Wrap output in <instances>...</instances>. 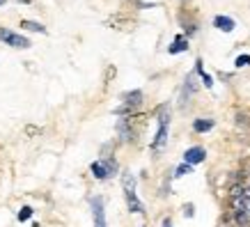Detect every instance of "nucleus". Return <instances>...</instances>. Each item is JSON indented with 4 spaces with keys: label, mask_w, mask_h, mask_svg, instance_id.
I'll list each match as a JSON object with an SVG mask.
<instances>
[{
    "label": "nucleus",
    "mask_w": 250,
    "mask_h": 227,
    "mask_svg": "<svg viewBox=\"0 0 250 227\" xmlns=\"http://www.w3.org/2000/svg\"><path fill=\"white\" fill-rule=\"evenodd\" d=\"M167 122H170V115L166 113V108L161 110V117H159V133H156V138H154L152 143V149L159 154L163 147H166V140H167Z\"/></svg>",
    "instance_id": "obj_1"
},
{
    "label": "nucleus",
    "mask_w": 250,
    "mask_h": 227,
    "mask_svg": "<svg viewBox=\"0 0 250 227\" xmlns=\"http://www.w3.org/2000/svg\"><path fill=\"white\" fill-rule=\"evenodd\" d=\"M0 39L7 46H12V48H30V39L14 30H7V28H0Z\"/></svg>",
    "instance_id": "obj_2"
},
{
    "label": "nucleus",
    "mask_w": 250,
    "mask_h": 227,
    "mask_svg": "<svg viewBox=\"0 0 250 227\" xmlns=\"http://www.w3.org/2000/svg\"><path fill=\"white\" fill-rule=\"evenodd\" d=\"M207 156L205 147H190V149H186V154H184V163H188V165H197V163H202Z\"/></svg>",
    "instance_id": "obj_3"
},
{
    "label": "nucleus",
    "mask_w": 250,
    "mask_h": 227,
    "mask_svg": "<svg viewBox=\"0 0 250 227\" xmlns=\"http://www.w3.org/2000/svg\"><path fill=\"white\" fill-rule=\"evenodd\" d=\"M92 211H94V227H106V211H104L101 197L92 200Z\"/></svg>",
    "instance_id": "obj_4"
},
{
    "label": "nucleus",
    "mask_w": 250,
    "mask_h": 227,
    "mask_svg": "<svg viewBox=\"0 0 250 227\" xmlns=\"http://www.w3.org/2000/svg\"><path fill=\"white\" fill-rule=\"evenodd\" d=\"M122 186H124V195H136V177L131 172H124L122 174Z\"/></svg>",
    "instance_id": "obj_5"
},
{
    "label": "nucleus",
    "mask_w": 250,
    "mask_h": 227,
    "mask_svg": "<svg viewBox=\"0 0 250 227\" xmlns=\"http://www.w3.org/2000/svg\"><path fill=\"white\" fill-rule=\"evenodd\" d=\"M213 25H216L218 30H223V32L234 30V21H232L229 16H216V19H213Z\"/></svg>",
    "instance_id": "obj_6"
},
{
    "label": "nucleus",
    "mask_w": 250,
    "mask_h": 227,
    "mask_svg": "<svg viewBox=\"0 0 250 227\" xmlns=\"http://www.w3.org/2000/svg\"><path fill=\"white\" fill-rule=\"evenodd\" d=\"M90 170H92V174H94L97 179H108V177H110V174H108V167L104 165L101 161H94Z\"/></svg>",
    "instance_id": "obj_7"
},
{
    "label": "nucleus",
    "mask_w": 250,
    "mask_h": 227,
    "mask_svg": "<svg viewBox=\"0 0 250 227\" xmlns=\"http://www.w3.org/2000/svg\"><path fill=\"white\" fill-rule=\"evenodd\" d=\"M193 129L197 131V133H207V131H211L213 129V120H195L193 122Z\"/></svg>",
    "instance_id": "obj_8"
},
{
    "label": "nucleus",
    "mask_w": 250,
    "mask_h": 227,
    "mask_svg": "<svg viewBox=\"0 0 250 227\" xmlns=\"http://www.w3.org/2000/svg\"><path fill=\"white\" fill-rule=\"evenodd\" d=\"M21 28H23V30L42 32V35H46V28L42 25V23H37V21H21Z\"/></svg>",
    "instance_id": "obj_9"
},
{
    "label": "nucleus",
    "mask_w": 250,
    "mask_h": 227,
    "mask_svg": "<svg viewBox=\"0 0 250 227\" xmlns=\"http://www.w3.org/2000/svg\"><path fill=\"white\" fill-rule=\"evenodd\" d=\"M186 48H188V41H186L184 37H177L167 51H170V53H182V51H186Z\"/></svg>",
    "instance_id": "obj_10"
},
{
    "label": "nucleus",
    "mask_w": 250,
    "mask_h": 227,
    "mask_svg": "<svg viewBox=\"0 0 250 227\" xmlns=\"http://www.w3.org/2000/svg\"><path fill=\"white\" fill-rule=\"evenodd\" d=\"M197 90V85H195V76H188V78H186V85H184V97H186V94H193V92Z\"/></svg>",
    "instance_id": "obj_11"
},
{
    "label": "nucleus",
    "mask_w": 250,
    "mask_h": 227,
    "mask_svg": "<svg viewBox=\"0 0 250 227\" xmlns=\"http://www.w3.org/2000/svg\"><path fill=\"white\" fill-rule=\"evenodd\" d=\"M30 216H32V209H30V206H23L21 211H19V220H21V223H23V220H28Z\"/></svg>",
    "instance_id": "obj_12"
},
{
    "label": "nucleus",
    "mask_w": 250,
    "mask_h": 227,
    "mask_svg": "<svg viewBox=\"0 0 250 227\" xmlns=\"http://www.w3.org/2000/svg\"><path fill=\"white\" fill-rule=\"evenodd\" d=\"M250 64V55H239L236 58V67H248Z\"/></svg>",
    "instance_id": "obj_13"
},
{
    "label": "nucleus",
    "mask_w": 250,
    "mask_h": 227,
    "mask_svg": "<svg viewBox=\"0 0 250 227\" xmlns=\"http://www.w3.org/2000/svg\"><path fill=\"white\" fill-rule=\"evenodd\" d=\"M104 165L108 167V174H115V170H117V163H115L113 159H106L104 161Z\"/></svg>",
    "instance_id": "obj_14"
},
{
    "label": "nucleus",
    "mask_w": 250,
    "mask_h": 227,
    "mask_svg": "<svg viewBox=\"0 0 250 227\" xmlns=\"http://www.w3.org/2000/svg\"><path fill=\"white\" fill-rule=\"evenodd\" d=\"M190 170H193V165H188V163H184L179 170H177V177H184V174H188Z\"/></svg>",
    "instance_id": "obj_15"
},
{
    "label": "nucleus",
    "mask_w": 250,
    "mask_h": 227,
    "mask_svg": "<svg viewBox=\"0 0 250 227\" xmlns=\"http://www.w3.org/2000/svg\"><path fill=\"white\" fill-rule=\"evenodd\" d=\"M25 133H28V136H35V133H39V129H35V126H28V129H25Z\"/></svg>",
    "instance_id": "obj_16"
},
{
    "label": "nucleus",
    "mask_w": 250,
    "mask_h": 227,
    "mask_svg": "<svg viewBox=\"0 0 250 227\" xmlns=\"http://www.w3.org/2000/svg\"><path fill=\"white\" fill-rule=\"evenodd\" d=\"M163 227H172V223H170V218L163 220Z\"/></svg>",
    "instance_id": "obj_17"
},
{
    "label": "nucleus",
    "mask_w": 250,
    "mask_h": 227,
    "mask_svg": "<svg viewBox=\"0 0 250 227\" xmlns=\"http://www.w3.org/2000/svg\"><path fill=\"white\" fill-rule=\"evenodd\" d=\"M2 2H5V0H0V5H2Z\"/></svg>",
    "instance_id": "obj_18"
}]
</instances>
